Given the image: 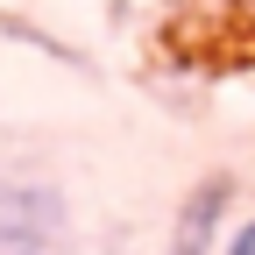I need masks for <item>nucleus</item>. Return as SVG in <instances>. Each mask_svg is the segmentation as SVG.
Instances as JSON below:
<instances>
[{
  "instance_id": "nucleus-1",
  "label": "nucleus",
  "mask_w": 255,
  "mask_h": 255,
  "mask_svg": "<svg viewBox=\"0 0 255 255\" xmlns=\"http://www.w3.org/2000/svg\"><path fill=\"white\" fill-rule=\"evenodd\" d=\"M227 220H234V170H213V177H199V184L177 199L170 255H220V241H227Z\"/></svg>"
},
{
  "instance_id": "nucleus-2",
  "label": "nucleus",
  "mask_w": 255,
  "mask_h": 255,
  "mask_svg": "<svg viewBox=\"0 0 255 255\" xmlns=\"http://www.w3.org/2000/svg\"><path fill=\"white\" fill-rule=\"evenodd\" d=\"M220 255H255V213L227 227V241H220Z\"/></svg>"
}]
</instances>
